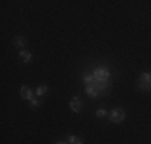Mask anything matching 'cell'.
<instances>
[{"label":"cell","mask_w":151,"mask_h":144,"mask_svg":"<svg viewBox=\"0 0 151 144\" xmlns=\"http://www.w3.org/2000/svg\"><path fill=\"white\" fill-rule=\"evenodd\" d=\"M124 118H125V112H124L122 107H116V109H113L109 112V120L113 122V123H121Z\"/></svg>","instance_id":"6da1fadb"},{"label":"cell","mask_w":151,"mask_h":144,"mask_svg":"<svg viewBox=\"0 0 151 144\" xmlns=\"http://www.w3.org/2000/svg\"><path fill=\"white\" fill-rule=\"evenodd\" d=\"M138 88L140 90H150L151 88V74L150 72H143L138 77Z\"/></svg>","instance_id":"7a4b0ae2"},{"label":"cell","mask_w":151,"mask_h":144,"mask_svg":"<svg viewBox=\"0 0 151 144\" xmlns=\"http://www.w3.org/2000/svg\"><path fill=\"white\" fill-rule=\"evenodd\" d=\"M93 77H95V80H101V82H106L108 78H109V71L106 69V67H96L95 71H93Z\"/></svg>","instance_id":"3957f363"},{"label":"cell","mask_w":151,"mask_h":144,"mask_svg":"<svg viewBox=\"0 0 151 144\" xmlns=\"http://www.w3.org/2000/svg\"><path fill=\"white\" fill-rule=\"evenodd\" d=\"M69 107H71L73 112H81L82 110V99L79 98V96H74V98L69 101Z\"/></svg>","instance_id":"277c9868"},{"label":"cell","mask_w":151,"mask_h":144,"mask_svg":"<svg viewBox=\"0 0 151 144\" xmlns=\"http://www.w3.org/2000/svg\"><path fill=\"white\" fill-rule=\"evenodd\" d=\"M85 93H87V95L90 96V98H96V96H100V95H101V93H100V90L96 88V86L93 85V83L85 86Z\"/></svg>","instance_id":"5b68a950"},{"label":"cell","mask_w":151,"mask_h":144,"mask_svg":"<svg viewBox=\"0 0 151 144\" xmlns=\"http://www.w3.org/2000/svg\"><path fill=\"white\" fill-rule=\"evenodd\" d=\"M19 93H21V98L23 99H32V90L29 88V86H21V90H19Z\"/></svg>","instance_id":"8992f818"},{"label":"cell","mask_w":151,"mask_h":144,"mask_svg":"<svg viewBox=\"0 0 151 144\" xmlns=\"http://www.w3.org/2000/svg\"><path fill=\"white\" fill-rule=\"evenodd\" d=\"M13 45H15V46H19V48H23V46L26 45V38H24L23 35H18V37L13 38Z\"/></svg>","instance_id":"52a82bcc"},{"label":"cell","mask_w":151,"mask_h":144,"mask_svg":"<svg viewBox=\"0 0 151 144\" xmlns=\"http://www.w3.org/2000/svg\"><path fill=\"white\" fill-rule=\"evenodd\" d=\"M19 59L23 61V63H29V61L32 59V56H31L29 51H26V50H21V51H19Z\"/></svg>","instance_id":"ba28073f"},{"label":"cell","mask_w":151,"mask_h":144,"mask_svg":"<svg viewBox=\"0 0 151 144\" xmlns=\"http://www.w3.org/2000/svg\"><path fill=\"white\" fill-rule=\"evenodd\" d=\"M68 144H84V141H82V138L71 135V136H68Z\"/></svg>","instance_id":"9c48e42d"},{"label":"cell","mask_w":151,"mask_h":144,"mask_svg":"<svg viewBox=\"0 0 151 144\" xmlns=\"http://www.w3.org/2000/svg\"><path fill=\"white\" fill-rule=\"evenodd\" d=\"M47 91H48V86H47V85H40L37 88V91H35V95H37V96H44Z\"/></svg>","instance_id":"30bf717a"},{"label":"cell","mask_w":151,"mask_h":144,"mask_svg":"<svg viewBox=\"0 0 151 144\" xmlns=\"http://www.w3.org/2000/svg\"><path fill=\"white\" fill-rule=\"evenodd\" d=\"M84 82H85V85H92V83H95V77L93 75H84Z\"/></svg>","instance_id":"8fae6325"},{"label":"cell","mask_w":151,"mask_h":144,"mask_svg":"<svg viewBox=\"0 0 151 144\" xmlns=\"http://www.w3.org/2000/svg\"><path fill=\"white\" fill-rule=\"evenodd\" d=\"M96 117H98V118L106 117V110L105 109H98V110H96Z\"/></svg>","instance_id":"7c38bea8"},{"label":"cell","mask_w":151,"mask_h":144,"mask_svg":"<svg viewBox=\"0 0 151 144\" xmlns=\"http://www.w3.org/2000/svg\"><path fill=\"white\" fill-rule=\"evenodd\" d=\"M39 104H40V103H39L37 99H34V98L31 99V107H32V109H37V107H39Z\"/></svg>","instance_id":"4fadbf2b"},{"label":"cell","mask_w":151,"mask_h":144,"mask_svg":"<svg viewBox=\"0 0 151 144\" xmlns=\"http://www.w3.org/2000/svg\"><path fill=\"white\" fill-rule=\"evenodd\" d=\"M55 144H68V143H64V141H58V143H55Z\"/></svg>","instance_id":"5bb4252c"}]
</instances>
